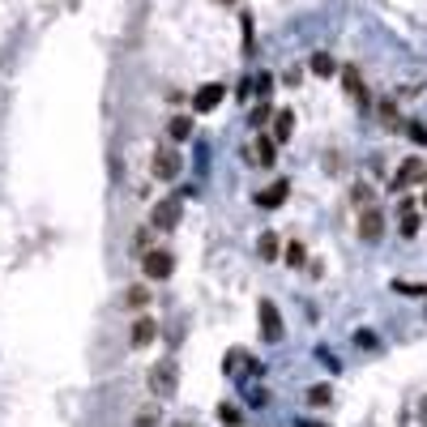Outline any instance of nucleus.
<instances>
[{
  "instance_id": "2eb2a0df",
  "label": "nucleus",
  "mask_w": 427,
  "mask_h": 427,
  "mask_svg": "<svg viewBox=\"0 0 427 427\" xmlns=\"http://www.w3.org/2000/svg\"><path fill=\"white\" fill-rule=\"evenodd\" d=\"M312 73H317V77H334V73H338V64H334V56H325V51H317V56H312Z\"/></svg>"
},
{
  "instance_id": "f3484780",
  "label": "nucleus",
  "mask_w": 427,
  "mask_h": 427,
  "mask_svg": "<svg viewBox=\"0 0 427 427\" xmlns=\"http://www.w3.org/2000/svg\"><path fill=\"white\" fill-rule=\"evenodd\" d=\"M167 133H171V141H184V137H188V133H192V120H188V115H175V120H171V128H167Z\"/></svg>"
},
{
  "instance_id": "4468645a",
  "label": "nucleus",
  "mask_w": 427,
  "mask_h": 427,
  "mask_svg": "<svg viewBox=\"0 0 427 427\" xmlns=\"http://www.w3.org/2000/svg\"><path fill=\"white\" fill-rule=\"evenodd\" d=\"M342 81H346V94H355V98H359V107H368V90H364V81H359V68H346V73H342Z\"/></svg>"
},
{
  "instance_id": "5701e85b",
  "label": "nucleus",
  "mask_w": 427,
  "mask_h": 427,
  "mask_svg": "<svg viewBox=\"0 0 427 427\" xmlns=\"http://www.w3.org/2000/svg\"><path fill=\"white\" fill-rule=\"evenodd\" d=\"M287 265H304V244H287Z\"/></svg>"
},
{
  "instance_id": "f8f14e48",
  "label": "nucleus",
  "mask_w": 427,
  "mask_h": 427,
  "mask_svg": "<svg viewBox=\"0 0 427 427\" xmlns=\"http://www.w3.org/2000/svg\"><path fill=\"white\" fill-rule=\"evenodd\" d=\"M291 133H295V111H291V107H282V111L274 115V141H287Z\"/></svg>"
},
{
  "instance_id": "1a4fd4ad",
  "label": "nucleus",
  "mask_w": 427,
  "mask_h": 427,
  "mask_svg": "<svg viewBox=\"0 0 427 427\" xmlns=\"http://www.w3.org/2000/svg\"><path fill=\"white\" fill-rule=\"evenodd\" d=\"M287 197H291V184H287V180H274L269 188H261V192H257V205H261V210H278Z\"/></svg>"
},
{
  "instance_id": "39448f33",
  "label": "nucleus",
  "mask_w": 427,
  "mask_h": 427,
  "mask_svg": "<svg viewBox=\"0 0 427 427\" xmlns=\"http://www.w3.org/2000/svg\"><path fill=\"white\" fill-rule=\"evenodd\" d=\"M427 180V163L423 158H402L398 163V175H393V188H415Z\"/></svg>"
},
{
  "instance_id": "7ed1b4c3",
  "label": "nucleus",
  "mask_w": 427,
  "mask_h": 427,
  "mask_svg": "<svg viewBox=\"0 0 427 427\" xmlns=\"http://www.w3.org/2000/svg\"><path fill=\"white\" fill-rule=\"evenodd\" d=\"M141 265H145V278H154V282H163V278L175 274V257H171L167 248H150V252L141 257Z\"/></svg>"
},
{
  "instance_id": "dca6fc26",
  "label": "nucleus",
  "mask_w": 427,
  "mask_h": 427,
  "mask_svg": "<svg viewBox=\"0 0 427 427\" xmlns=\"http://www.w3.org/2000/svg\"><path fill=\"white\" fill-rule=\"evenodd\" d=\"M257 252H261L265 261H278V235H274V231H265V235L257 240Z\"/></svg>"
},
{
  "instance_id": "a211bd4d",
  "label": "nucleus",
  "mask_w": 427,
  "mask_h": 427,
  "mask_svg": "<svg viewBox=\"0 0 427 427\" xmlns=\"http://www.w3.org/2000/svg\"><path fill=\"white\" fill-rule=\"evenodd\" d=\"M124 304H128V308H145V304H150V291H145V287H133V291L124 295Z\"/></svg>"
},
{
  "instance_id": "ddd939ff",
  "label": "nucleus",
  "mask_w": 427,
  "mask_h": 427,
  "mask_svg": "<svg viewBox=\"0 0 427 427\" xmlns=\"http://www.w3.org/2000/svg\"><path fill=\"white\" fill-rule=\"evenodd\" d=\"M402 218H398V227H402V235L411 240V235H419V210L411 205V201H402V210H398Z\"/></svg>"
},
{
  "instance_id": "b1692460",
  "label": "nucleus",
  "mask_w": 427,
  "mask_h": 427,
  "mask_svg": "<svg viewBox=\"0 0 427 427\" xmlns=\"http://www.w3.org/2000/svg\"><path fill=\"white\" fill-rule=\"evenodd\" d=\"M218 415H222V423H244V419H240V411H235V406H222V411H218Z\"/></svg>"
},
{
  "instance_id": "a878e982",
  "label": "nucleus",
  "mask_w": 427,
  "mask_h": 427,
  "mask_svg": "<svg viewBox=\"0 0 427 427\" xmlns=\"http://www.w3.org/2000/svg\"><path fill=\"white\" fill-rule=\"evenodd\" d=\"M419 423L427 427V393H423V398H419Z\"/></svg>"
},
{
  "instance_id": "cd10ccee",
  "label": "nucleus",
  "mask_w": 427,
  "mask_h": 427,
  "mask_svg": "<svg viewBox=\"0 0 427 427\" xmlns=\"http://www.w3.org/2000/svg\"><path fill=\"white\" fill-rule=\"evenodd\" d=\"M222 4H231V0H222Z\"/></svg>"
},
{
  "instance_id": "412c9836",
  "label": "nucleus",
  "mask_w": 427,
  "mask_h": 427,
  "mask_svg": "<svg viewBox=\"0 0 427 427\" xmlns=\"http://www.w3.org/2000/svg\"><path fill=\"white\" fill-rule=\"evenodd\" d=\"M133 427H158V411H137Z\"/></svg>"
},
{
  "instance_id": "4be33fe9",
  "label": "nucleus",
  "mask_w": 427,
  "mask_h": 427,
  "mask_svg": "<svg viewBox=\"0 0 427 427\" xmlns=\"http://www.w3.org/2000/svg\"><path fill=\"white\" fill-rule=\"evenodd\" d=\"M406 133H411V141H415V145H427V124H419V120H415Z\"/></svg>"
},
{
  "instance_id": "6ab92c4d",
  "label": "nucleus",
  "mask_w": 427,
  "mask_h": 427,
  "mask_svg": "<svg viewBox=\"0 0 427 427\" xmlns=\"http://www.w3.org/2000/svg\"><path fill=\"white\" fill-rule=\"evenodd\" d=\"M329 398H334L329 385H312V389H308V402H312V406H329Z\"/></svg>"
},
{
  "instance_id": "f03ea898",
  "label": "nucleus",
  "mask_w": 427,
  "mask_h": 427,
  "mask_svg": "<svg viewBox=\"0 0 427 427\" xmlns=\"http://www.w3.org/2000/svg\"><path fill=\"white\" fill-rule=\"evenodd\" d=\"M150 171H154V180H163V184L180 180V150H175V145H158V150H154Z\"/></svg>"
},
{
  "instance_id": "423d86ee",
  "label": "nucleus",
  "mask_w": 427,
  "mask_h": 427,
  "mask_svg": "<svg viewBox=\"0 0 427 427\" xmlns=\"http://www.w3.org/2000/svg\"><path fill=\"white\" fill-rule=\"evenodd\" d=\"M359 235H364L368 244H376V240L385 235V210H376V205H364V214H359Z\"/></svg>"
},
{
  "instance_id": "9b49d317",
  "label": "nucleus",
  "mask_w": 427,
  "mask_h": 427,
  "mask_svg": "<svg viewBox=\"0 0 427 427\" xmlns=\"http://www.w3.org/2000/svg\"><path fill=\"white\" fill-rule=\"evenodd\" d=\"M252 145H257V150H252V158H257L261 167H274V158H278V141H274V137H257Z\"/></svg>"
},
{
  "instance_id": "aec40b11",
  "label": "nucleus",
  "mask_w": 427,
  "mask_h": 427,
  "mask_svg": "<svg viewBox=\"0 0 427 427\" xmlns=\"http://www.w3.org/2000/svg\"><path fill=\"white\" fill-rule=\"evenodd\" d=\"M381 120H385L389 128H398V124H402V120H398V107H393V103H381Z\"/></svg>"
},
{
  "instance_id": "6e6552de",
  "label": "nucleus",
  "mask_w": 427,
  "mask_h": 427,
  "mask_svg": "<svg viewBox=\"0 0 427 427\" xmlns=\"http://www.w3.org/2000/svg\"><path fill=\"white\" fill-rule=\"evenodd\" d=\"M154 338H158V321L141 312V317L133 321V334H128V342H133V351H145V346H150Z\"/></svg>"
},
{
  "instance_id": "20e7f679",
  "label": "nucleus",
  "mask_w": 427,
  "mask_h": 427,
  "mask_svg": "<svg viewBox=\"0 0 427 427\" xmlns=\"http://www.w3.org/2000/svg\"><path fill=\"white\" fill-rule=\"evenodd\" d=\"M180 214H184L180 197H163V201L154 205V214H150V227H158V231H171V227H180Z\"/></svg>"
},
{
  "instance_id": "0eeeda50",
  "label": "nucleus",
  "mask_w": 427,
  "mask_h": 427,
  "mask_svg": "<svg viewBox=\"0 0 427 427\" xmlns=\"http://www.w3.org/2000/svg\"><path fill=\"white\" fill-rule=\"evenodd\" d=\"M222 94H227V90H222L218 81H205V86L192 94V111H197V115H210V111L222 103Z\"/></svg>"
},
{
  "instance_id": "393cba45",
  "label": "nucleus",
  "mask_w": 427,
  "mask_h": 427,
  "mask_svg": "<svg viewBox=\"0 0 427 427\" xmlns=\"http://www.w3.org/2000/svg\"><path fill=\"white\" fill-rule=\"evenodd\" d=\"M269 111H274V107H269V103H261V107L252 111V124H265V120H269Z\"/></svg>"
},
{
  "instance_id": "bb28decb",
  "label": "nucleus",
  "mask_w": 427,
  "mask_h": 427,
  "mask_svg": "<svg viewBox=\"0 0 427 427\" xmlns=\"http://www.w3.org/2000/svg\"><path fill=\"white\" fill-rule=\"evenodd\" d=\"M423 210H427V192H423Z\"/></svg>"
},
{
  "instance_id": "f257e3e1",
  "label": "nucleus",
  "mask_w": 427,
  "mask_h": 427,
  "mask_svg": "<svg viewBox=\"0 0 427 427\" xmlns=\"http://www.w3.org/2000/svg\"><path fill=\"white\" fill-rule=\"evenodd\" d=\"M175 385H180V368H175V359H163V364L150 368V393H154V398H171Z\"/></svg>"
},
{
  "instance_id": "9d476101",
  "label": "nucleus",
  "mask_w": 427,
  "mask_h": 427,
  "mask_svg": "<svg viewBox=\"0 0 427 427\" xmlns=\"http://www.w3.org/2000/svg\"><path fill=\"white\" fill-rule=\"evenodd\" d=\"M261 338H265V342H278V338H282V317H278V308H274L269 299L261 304Z\"/></svg>"
}]
</instances>
